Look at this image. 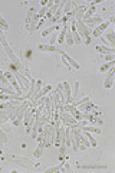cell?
I'll use <instances>...</instances> for the list:
<instances>
[{
  "label": "cell",
  "mask_w": 115,
  "mask_h": 173,
  "mask_svg": "<svg viewBox=\"0 0 115 173\" xmlns=\"http://www.w3.org/2000/svg\"><path fill=\"white\" fill-rule=\"evenodd\" d=\"M5 159L7 160V162L16 163L17 166H20V168H26L28 170H35V169L38 168V164H35L32 160H29V159H26V157H23V156L7 154V156H5Z\"/></svg>",
  "instance_id": "6da1fadb"
},
{
  "label": "cell",
  "mask_w": 115,
  "mask_h": 173,
  "mask_svg": "<svg viewBox=\"0 0 115 173\" xmlns=\"http://www.w3.org/2000/svg\"><path fill=\"white\" fill-rule=\"evenodd\" d=\"M32 104H30V101L29 100H25L20 105H17L16 107V111H15V114L10 117V120L13 121V124L15 125H19L20 123H22V118H23V115H25V113L28 111V108L30 107Z\"/></svg>",
  "instance_id": "7a4b0ae2"
},
{
  "label": "cell",
  "mask_w": 115,
  "mask_h": 173,
  "mask_svg": "<svg viewBox=\"0 0 115 173\" xmlns=\"http://www.w3.org/2000/svg\"><path fill=\"white\" fill-rule=\"evenodd\" d=\"M5 48V51H6V55L9 56V59L12 61V64H13V66L16 68L20 74H25V75H29L28 74V69H26V66L25 65H22V62H20V59L17 58L16 55L13 54V51H12V48L9 46V45H6V46H3Z\"/></svg>",
  "instance_id": "3957f363"
},
{
  "label": "cell",
  "mask_w": 115,
  "mask_h": 173,
  "mask_svg": "<svg viewBox=\"0 0 115 173\" xmlns=\"http://www.w3.org/2000/svg\"><path fill=\"white\" fill-rule=\"evenodd\" d=\"M73 26H75V29H76V32L79 33V36H82L83 38L85 45H91V29H88L81 20H75Z\"/></svg>",
  "instance_id": "277c9868"
},
{
  "label": "cell",
  "mask_w": 115,
  "mask_h": 173,
  "mask_svg": "<svg viewBox=\"0 0 115 173\" xmlns=\"http://www.w3.org/2000/svg\"><path fill=\"white\" fill-rule=\"evenodd\" d=\"M35 110L36 108L35 107H30L28 108V111L25 113V125H26V130H28V133H30L32 131V127H33V123H35Z\"/></svg>",
  "instance_id": "5b68a950"
},
{
  "label": "cell",
  "mask_w": 115,
  "mask_h": 173,
  "mask_svg": "<svg viewBox=\"0 0 115 173\" xmlns=\"http://www.w3.org/2000/svg\"><path fill=\"white\" fill-rule=\"evenodd\" d=\"M65 125H60L58 131H56V136H55V140H53V146L59 147L62 144H65Z\"/></svg>",
  "instance_id": "8992f818"
},
{
  "label": "cell",
  "mask_w": 115,
  "mask_h": 173,
  "mask_svg": "<svg viewBox=\"0 0 115 173\" xmlns=\"http://www.w3.org/2000/svg\"><path fill=\"white\" fill-rule=\"evenodd\" d=\"M60 85H62V94H63V98H65V104H72L73 98H72V91L69 82H62Z\"/></svg>",
  "instance_id": "52a82bcc"
},
{
  "label": "cell",
  "mask_w": 115,
  "mask_h": 173,
  "mask_svg": "<svg viewBox=\"0 0 115 173\" xmlns=\"http://www.w3.org/2000/svg\"><path fill=\"white\" fill-rule=\"evenodd\" d=\"M81 22L89 29V27H96L98 25H101V23H102V19L98 16H92V17H89V19H85V20H81Z\"/></svg>",
  "instance_id": "ba28073f"
},
{
  "label": "cell",
  "mask_w": 115,
  "mask_h": 173,
  "mask_svg": "<svg viewBox=\"0 0 115 173\" xmlns=\"http://www.w3.org/2000/svg\"><path fill=\"white\" fill-rule=\"evenodd\" d=\"M108 26H110V22H102L101 25H98V26L92 30V36L93 38H99V36H102L104 30L105 29H108Z\"/></svg>",
  "instance_id": "9c48e42d"
},
{
  "label": "cell",
  "mask_w": 115,
  "mask_h": 173,
  "mask_svg": "<svg viewBox=\"0 0 115 173\" xmlns=\"http://www.w3.org/2000/svg\"><path fill=\"white\" fill-rule=\"evenodd\" d=\"M114 72H115V69L114 68H111L110 72H108V75H107V78H105L104 86L107 88V90H110V88L114 86Z\"/></svg>",
  "instance_id": "30bf717a"
},
{
  "label": "cell",
  "mask_w": 115,
  "mask_h": 173,
  "mask_svg": "<svg viewBox=\"0 0 115 173\" xmlns=\"http://www.w3.org/2000/svg\"><path fill=\"white\" fill-rule=\"evenodd\" d=\"M79 170H105L107 166L102 164H79Z\"/></svg>",
  "instance_id": "8fae6325"
},
{
  "label": "cell",
  "mask_w": 115,
  "mask_h": 173,
  "mask_svg": "<svg viewBox=\"0 0 115 173\" xmlns=\"http://www.w3.org/2000/svg\"><path fill=\"white\" fill-rule=\"evenodd\" d=\"M60 55H62V56H63V58L66 59V62L69 64V66H71V68H73V69H79V68H81V65L78 64L76 61L72 59V58H71V56H69L68 54H66V52H63V51H62V52H60Z\"/></svg>",
  "instance_id": "7c38bea8"
},
{
  "label": "cell",
  "mask_w": 115,
  "mask_h": 173,
  "mask_svg": "<svg viewBox=\"0 0 115 173\" xmlns=\"http://www.w3.org/2000/svg\"><path fill=\"white\" fill-rule=\"evenodd\" d=\"M96 51L101 52V54H115V49L114 48H110V46H96Z\"/></svg>",
  "instance_id": "4fadbf2b"
},
{
  "label": "cell",
  "mask_w": 115,
  "mask_h": 173,
  "mask_svg": "<svg viewBox=\"0 0 115 173\" xmlns=\"http://www.w3.org/2000/svg\"><path fill=\"white\" fill-rule=\"evenodd\" d=\"M81 131H89V133H101V130H99V127H95V125H83V127H81Z\"/></svg>",
  "instance_id": "5bb4252c"
},
{
  "label": "cell",
  "mask_w": 115,
  "mask_h": 173,
  "mask_svg": "<svg viewBox=\"0 0 115 173\" xmlns=\"http://www.w3.org/2000/svg\"><path fill=\"white\" fill-rule=\"evenodd\" d=\"M71 33H72V39H73V43H76V45H81V43H82V39H81V36H79V33L76 32L75 26H73V29L71 30Z\"/></svg>",
  "instance_id": "9a60e30c"
},
{
  "label": "cell",
  "mask_w": 115,
  "mask_h": 173,
  "mask_svg": "<svg viewBox=\"0 0 115 173\" xmlns=\"http://www.w3.org/2000/svg\"><path fill=\"white\" fill-rule=\"evenodd\" d=\"M93 13H95V6L91 5V6H89V7L86 9V12L83 13L82 20H85V19H89V17H92V16H93Z\"/></svg>",
  "instance_id": "2e32d148"
},
{
  "label": "cell",
  "mask_w": 115,
  "mask_h": 173,
  "mask_svg": "<svg viewBox=\"0 0 115 173\" xmlns=\"http://www.w3.org/2000/svg\"><path fill=\"white\" fill-rule=\"evenodd\" d=\"M114 64H115V61H111V62H105V64H102L101 66H99V72H105V71H108L111 69V68H114Z\"/></svg>",
  "instance_id": "e0dca14e"
},
{
  "label": "cell",
  "mask_w": 115,
  "mask_h": 173,
  "mask_svg": "<svg viewBox=\"0 0 115 173\" xmlns=\"http://www.w3.org/2000/svg\"><path fill=\"white\" fill-rule=\"evenodd\" d=\"M43 150H45V144H43V143H39V146L35 149V151H33V156H35V157H40L42 154H43Z\"/></svg>",
  "instance_id": "ac0fdd59"
},
{
  "label": "cell",
  "mask_w": 115,
  "mask_h": 173,
  "mask_svg": "<svg viewBox=\"0 0 115 173\" xmlns=\"http://www.w3.org/2000/svg\"><path fill=\"white\" fill-rule=\"evenodd\" d=\"M56 30H59V25H53V26H50V27H48V29H45L43 32H42V36H48V35L56 32Z\"/></svg>",
  "instance_id": "d6986e66"
},
{
  "label": "cell",
  "mask_w": 115,
  "mask_h": 173,
  "mask_svg": "<svg viewBox=\"0 0 115 173\" xmlns=\"http://www.w3.org/2000/svg\"><path fill=\"white\" fill-rule=\"evenodd\" d=\"M59 5H60V2H55V5H53V6H52V7L49 9V10H48V13H46V16L52 19V16H53V15L56 13V10H58V7H59Z\"/></svg>",
  "instance_id": "ffe728a7"
},
{
  "label": "cell",
  "mask_w": 115,
  "mask_h": 173,
  "mask_svg": "<svg viewBox=\"0 0 115 173\" xmlns=\"http://www.w3.org/2000/svg\"><path fill=\"white\" fill-rule=\"evenodd\" d=\"M107 41H108L111 48H114L115 46V33L112 32V30H110V32L107 33Z\"/></svg>",
  "instance_id": "44dd1931"
},
{
  "label": "cell",
  "mask_w": 115,
  "mask_h": 173,
  "mask_svg": "<svg viewBox=\"0 0 115 173\" xmlns=\"http://www.w3.org/2000/svg\"><path fill=\"white\" fill-rule=\"evenodd\" d=\"M39 51H43V52H56L55 46H50V45H39L38 46Z\"/></svg>",
  "instance_id": "7402d4cb"
},
{
  "label": "cell",
  "mask_w": 115,
  "mask_h": 173,
  "mask_svg": "<svg viewBox=\"0 0 115 173\" xmlns=\"http://www.w3.org/2000/svg\"><path fill=\"white\" fill-rule=\"evenodd\" d=\"M73 9V2H65V6H63V13L65 15H69Z\"/></svg>",
  "instance_id": "603a6c76"
},
{
  "label": "cell",
  "mask_w": 115,
  "mask_h": 173,
  "mask_svg": "<svg viewBox=\"0 0 115 173\" xmlns=\"http://www.w3.org/2000/svg\"><path fill=\"white\" fill-rule=\"evenodd\" d=\"M85 137H86V139H88V141L91 143V146H92V147H96V146H98V143H96V140L93 139V137H92V134H91L89 131H85Z\"/></svg>",
  "instance_id": "cb8c5ba5"
},
{
  "label": "cell",
  "mask_w": 115,
  "mask_h": 173,
  "mask_svg": "<svg viewBox=\"0 0 115 173\" xmlns=\"http://www.w3.org/2000/svg\"><path fill=\"white\" fill-rule=\"evenodd\" d=\"M63 163H65V157H63V159H62V162H60L59 164H58V166H56V168L45 169V172H59V170H60V168H62V166H63Z\"/></svg>",
  "instance_id": "d4e9b609"
},
{
  "label": "cell",
  "mask_w": 115,
  "mask_h": 173,
  "mask_svg": "<svg viewBox=\"0 0 115 173\" xmlns=\"http://www.w3.org/2000/svg\"><path fill=\"white\" fill-rule=\"evenodd\" d=\"M65 42L71 46V45H73V39H72V33H71V30H68L66 32V35H65Z\"/></svg>",
  "instance_id": "484cf974"
},
{
  "label": "cell",
  "mask_w": 115,
  "mask_h": 173,
  "mask_svg": "<svg viewBox=\"0 0 115 173\" xmlns=\"http://www.w3.org/2000/svg\"><path fill=\"white\" fill-rule=\"evenodd\" d=\"M66 29H62V32L59 33V36H58V42L59 43H62V42H65V35H66Z\"/></svg>",
  "instance_id": "4316f807"
},
{
  "label": "cell",
  "mask_w": 115,
  "mask_h": 173,
  "mask_svg": "<svg viewBox=\"0 0 115 173\" xmlns=\"http://www.w3.org/2000/svg\"><path fill=\"white\" fill-rule=\"evenodd\" d=\"M0 43H2L3 46H6V45H9V43H7V39H6L5 33H3V30H2V29H0Z\"/></svg>",
  "instance_id": "83f0119b"
},
{
  "label": "cell",
  "mask_w": 115,
  "mask_h": 173,
  "mask_svg": "<svg viewBox=\"0 0 115 173\" xmlns=\"http://www.w3.org/2000/svg\"><path fill=\"white\" fill-rule=\"evenodd\" d=\"M48 10H49V9H48L46 6H43V7L40 9V12L38 13V17H39V19H42V17H45V15L48 13Z\"/></svg>",
  "instance_id": "f1b7e54d"
},
{
  "label": "cell",
  "mask_w": 115,
  "mask_h": 173,
  "mask_svg": "<svg viewBox=\"0 0 115 173\" xmlns=\"http://www.w3.org/2000/svg\"><path fill=\"white\" fill-rule=\"evenodd\" d=\"M0 82L5 84V85H7V86H9V84H10V82L7 81V78L5 76V72H2V71H0Z\"/></svg>",
  "instance_id": "f546056e"
},
{
  "label": "cell",
  "mask_w": 115,
  "mask_h": 173,
  "mask_svg": "<svg viewBox=\"0 0 115 173\" xmlns=\"http://www.w3.org/2000/svg\"><path fill=\"white\" fill-rule=\"evenodd\" d=\"M105 62H111V61H115V54H107L104 55Z\"/></svg>",
  "instance_id": "4dcf8cb0"
},
{
  "label": "cell",
  "mask_w": 115,
  "mask_h": 173,
  "mask_svg": "<svg viewBox=\"0 0 115 173\" xmlns=\"http://www.w3.org/2000/svg\"><path fill=\"white\" fill-rule=\"evenodd\" d=\"M58 41V30L56 32H53V35H52V38H50V41H49V43L48 45H50V46H53V43Z\"/></svg>",
  "instance_id": "1f68e13d"
},
{
  "label": "cell",
  "mask_w": 115,
  "mask_h": 173,
  "mask_svg": "<svg viewBox=\"0 0 115 173\" xmlns=\"http://www.w3.org/2000/svg\"><path fill=\"white\" fill-rule=\"evenodd\" d=\"M78 91H79V82H75V84H73V92H72V98L73 97H76L78 95Z\"/></svg>",
  "instance_id": "d6a6232c"
},
{
  "label": "cell",
  "mask_w": 115,
  "mask_h": 173,
  "mask_svg": "<svg viewBox=\"0 0 115 173\" xmlns=\"http://www.w3.org/2000/svg\"><path fill=\"white\" fill-rule=\"evenodd\" d=\"M0 127H2V129H3V131H5V133H10V131H12L10 125L7 124V123H5V124H2V125H0Z\"/></svg>",
  "instance_id": "836d02e7"
},
{
  "label": "cell",
  "mask_w": 115,
  "mask_h": 173,
  "mask_svg": "<svg viewBox=\"0 0 115 173\" xmlns=\"http://www.w3.org/2000/svg\"><path fill=\"white\" fill-rule=\"evenodd\" d=\"M63 164H65V168H63V169L60 168L59 172H72V169H71V166H69V163H63Z\"/></svg>",
  "instance_id": "e575fe53"
},
{
  "label": "cell",
  "mask_w": 115,
  "mask_h": 173,
  "mask_svg": "<svg viewBox=\"0 0 115 173\" xmlns=\"http://www.w3.org/2000/svg\"><path fill=\"white\" fill-rule=\"evenodd\" d=\"M7 121H9V117H6V115H2V114H0V125L7 123Z\"/></svg>",
  "instance_id": "d590c367"
},
{
  "label": "cell",
  "mask_w": 115,
  "mask_h": 173,
  "mask_svg": "<svg viewBox=\"0 0 115 173\" xmlns=\"http://www.w3.org/2000/svg\"><path fill=\"white\" fill-rule=\"evenodd\" d=\"M62 62H63V64H65L66 66H68V68H71V66H69V64H68V62H66V59H65V58H63V56H62Z\"/></svg>",
  "instance_id": "8d00e7d4"
},
{
  "label": "cell",
  "mask_w": 115,
  "mask_h": 173,
  "mask_svg": "<svg viewBox=\"0 0 115 173\" xmlns=\"http://www.w3.org/2000/svg\"><path fill=\"white\" fill-rule=\"evenodd\" d=\"M114 22H115V16H111L110 17V23H114Z\"/></svg>",
  "instance_id": "74e56055"
},
{
  "label": "cell",
  "mask_w": 115,
  "mask_h": 173,
  "mask_svg": "<svg viewBox=\"0 0 115 173\" xmlns=\"http://www.w3.org/2000/svg\"><path fill=\"white\" fill-rule=\"evenodd\" d=\"M2 149H3V141L0 140V151H2Z\"/></svg>",
  "instance_id": "f35d334b"
},
{
  "label": "cell",
  "mask_w": 115,
  "mask_h": 173,
  "mask_svg": "<svg viewBox=\"0 0 115 173\" xmlns=\"http://www.w3.org/2000/svg\"><path fill=\"white\" fill-rule=\"evenodd\" d=\"M0 172H2V168H0Z\"/></svg>",
  "instance_id": "ab89813d"
},
{
  "label": "cell",
  "mask_w": 115,
  "mask_h": 173,
  "mask_svg": "<svg viewBox=\"0 0 115 173\" xmlns=\"http://www.w3.org/2000/svg\"><path fill=\"white\" fill-rule=\"evenodd\" d=\"M0 29H2V27H0Z\"/></svg>",
  "instance_id": "60d3db41"
}]
</instances>
